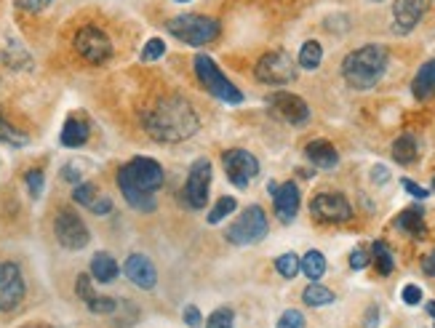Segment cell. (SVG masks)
Returning <instances> with one entry per match:
<instances>
[{
	"mask_svg": "<svg viewBox=\"0 0 435 328\" xmlns=\"http://www.w3.org/2000/svg\"><path fill=\"white\" fill-rule=\"evenodd\" d=\"M201 128V121L195 115L193 104L184 96H163L161 102L144 115V131L150 133L155 142L161 144H176L190 139Z\"/></svg>",
	"mask_w": 435,
	"mask_h": 328,
	"instance_id": "1",
	"label": "cell"
},
{
	"mask_svg": "<svg viewBox=\"0 0 435 328\" xmlns=\"http://www.w3.org/2000/svg\"><path fill=\"white\" fill-rule=\"evenodd\" d=\"M118 187H121L126 203L136 211L150 214L155 211V193L163 187V168L152 158H134L118 171Z\"/></svg>",
	"mask_w": 435,
	"mask_h": 328,
	"instance_id": "2",
	"label": "cell"
},
{
	"mask_svg": "<svg viewBox=\"0 0 435 328\" xmlns=\"http://www.w3.org/2000/svg\"><path fill=\"white\" fill-rule=\"evenodd\" d=\"M385 70H387V48L374 46V43L350 51L342 62V78L355 91L374 88L376 83L382 81Z\"/></svg>",
	"mask_w": 435,
	"mask_h": 328,
	"instance_id": "3",
	"label": "cell"
},
{
	"mask_svg": "<svg viewBox=\"0 0 435 328\" xmlns=\"http://www.w3.org/2000/svg\"><path fill=\"white\" fill-rule=\"evenodd\" d=\"M166 27L176 41L187 43V46H206V43L216 41V35H219V21L211 16H201V14L174 16Z\"/></svg>",
	"mask_w": 435,
	"mask_h": 328,
	"instance_id": "4",
	"label": "cell"
},
{
	"mask_svg": "<svg viewBox=\"0 0 435 328\" xmlns=\"http://www.w3.org/2000/svg\"><path fill=\"white\" fill-rule=\"evenodd\" d=\"M195 75H198L203 88L211 93V96H216V99H222V102L227 104L243 102V93L224 78L222 70L216 67V62H214L211 56H206V53H198V56H195Z\"/></svg>",
	"mask_w": 435,
	"mask_h": 328,
	"instance_id": "5",
	"label": "cell"
},
{
	"mask_svg": "<svg viewBox=\"0 0 435 328\" xmlns=\"http://www.w3.org/2000/svg\"><path fill=\"white\" fill-rule=\"evenodd\" d=\"M267 227L270 225H267V214L262 211V205H249L233 225L227 227L224 237L235 246H254V243L264 240Z\"/></svg>",
	"mask_w": 435,
	"mask_h": 328,
	"instance_id": "6",
	"label": "cell"
},
{
	"mask_svg": "<svg viewBox=\"0 0 435 328\" xmlns=\"http://www.w3.org/2000/svg\"><path fill=\"white\" fill-rule=\"evenodd\" d=\"M75 51L81 53L89 64H104L110 62L112 56V43L104 30L94 27V24H86V27L75 32Z\"/></svg>",
	"mask_w": 435,
	"mask_h": 328,
	"instance_id": "7",
	"label": "cell"
},
{
	"mask_svg": "<svg viewBox=\"0 0 435 328\" xmlns=\"http://www.w3.org/2000/svg\"><path fill=\"white\" fill-rule=\"evenodd\" d=\"M54 235H56L61 246L70 248V251H81L91 240L86 222L75 211H70V208H61L59 214H56V219H54Z\"/></svg>",
	"mask_w": 435,
	"mask_h": 328,
	"instance_id": "8",
	"label": "cell"
},
{
	"mask_svg": "<svg viewBox=\"0 0 435 328\" xmlns=\"http://www.w3.org/2000/svg\"><path fill=\"white\" fill-rule=\"evenodd\" d=\"M256 81L267 86H286L296 78V64L286 51H270L256 62Z\"/></svg>",
	"mask_w": 435,
	"mask_h": 328,
	"instance_id": "9",
	"label": "cell"
},
{
	"mask_svg": "<svg viewBox=\"0 0 435 328\" xmlns=\"http://www.w3.org/2000/svg\"><path fill=\"white\" fill-rule=\"evenodd\" d=\"M222 165L227 179H230L238 190H246V187L256 179V174H259V160H256L249 150H241V147L227 150V153L222 155Z\"/></svg>",
	"mask_w": 435,
	"mask_h": 328,
	"instance_id": "10",
	"label": "cell"
},
{
	"mask_svg": "<svg viewBox=\"0 0 435 328\" xmlns=\"http://www.w3.org/2000/svg\"><path fill=\"white\" fill-rule=\"evenodd\" d=\"M310 214L318 222H326V225H342V222L353 219V205L342 193H321V195L313 198Z\"/></svg>",
	"mask_w": 435,
	"mask_h": 328,
	"instance_id": "11",
	"label": "cell"
},
{
	"mask_svg": "<svg viewBox=\"0 0 435 328\" xmlns=\"http://www.w3.org/2000/svg\"><path fill=\"white\" fill-rule=\"evenodd\" d=\"M209 187H211V163L206 158H198L190 165V174H187V182H184V203L195 208V211L206 208Z\"/></svg>",
	"mask_w": 435,
	"mask_h": 328,
	"instance_id": "12",
	"label": "cell"
},
{
	"mask_svg": "<svg viewBox=\"0 0 435 328\" xmlns=\"http://www.w3.org/2000/svg\"><path fill=\"white\" fill-rule=\"evenodd\" d=\"M267 107L275 118H281L284 123H291V125H304L310 121V107L304 102L302 96L296 93H289V91H275L267 96Z\"/></svg>",
	"mask_w": 435,
	"mask_h": 328,
	"instance_id": "13",
	"label": "cell"
},
{
	"mask_svg": "<svg viewBox=\"0 0 435 328\" xmlns=\"http://www.w3.org/2000/svg\"><path fill=\"white\" fill-rule=\"evenodd\" d=\"M24 277L16 262H0V309H14L24 299Z\"/></svg>",
	"mask_w": 435,
	"mask_h": 328,
	"instance_id": "14",
	"label": "cell"
},
{
	"mask_svg": "<svg viewBox=\"0 0 435 328\" xmlns=\"http://www.w3.org/2000/svg\"><path fill=\"white\" fill-rule=\"evenodd\" d=\"M430 3H433V0H395V6H393V19H395L393 30L398 32V35H409V32L419 24V19L427 14Z\"/></svg>",
	"mask_w": 435,
	"mask_h": 328,
	"instance_id": "15",
	"label": "cell"
},
{
	"mask_svg": "<svg viewBox=\"0 0 435 328\" xmlns=\"http://www.w3.org/2000/svg\"><path fill=\"white\" fill-rule=\"evenodd\" d=\"M123 270H126V277L136 288H142V291H150L158 283V270H155V265L144 254H131V257L126 259Z\"/></svg>",
	"mask_w": 435,
	"mask_h": 328,
	"instance_id": "16",
	"label": "cell"
},
{
	"mask_svg": "<svg viewBox=\"0 0 435 328\" xmlns=\"http://www.w3.org/2000/svg\"><path fill=\"white\" fill-rule=\"evenodd\" d=\"M273 198H275V214H278V219H281L284 225L294 222V216L299 211V187L294 185V182H286V185H281L275 190Z\"/></svg>",
	"mask_w": 435,
	"mask_h": 328,
	"instance_id": "17",
	"label": "cell"
},
{
	"mask_svg": "<svg viewBox=\"0 0 435 328\" xmlns=\"http://www.w3.org/2000/svg\"><path fill=\"white\" fill-rule=\"evenodd\" d=\"M304 155H307V160L315 165V168H321V171H329V168H334L339 163V153L334 150V144L326 142V139H315L304 147Z\"/></svg>",
	"mask_w": 435,
	"mask_h": 328,
	"instance_id": "18",
	"label": "cell"
},
{
	"mask_svg": "<svg viewBox=\"0 0 435 328\" xmlns=\"http://www.w3.org/2000/svg\"><path fill=\"white\" fill-rule=\"evenodd\" d=\"M395 227L398 230H404L406 235L416 237V240H422V237L427 235V227H425V211L422 208H406V211H401L398 214V219H395Z\"/></svg>",
	"mask_w": 435,
	"mask_h": 328,
	"instance_id": "19",
	"label": "cell"
},
{
	"mask_svg": "<svg viewBox=\"0 0 435 328\" xmlns=\"http://www.w3.org/2000/svg\"><path fill=\"white\" fill-rule=\"evenodd\" d=\"M411 91L419 102H427L435 96V59L419 67V72L414 75V83H411Z\"/></svg>",
	"mask_w": 435,
	"mask_h": 328,
	"instance_id": "20",
	"label": "cell"
},
{
	"mask_svg": "<svg viewBox=\"0 0 435 328\" xmlns=\"http://www.w3.org/2000/svg\"><path fill=\"white\" fill-rule=\"evenodd\" d=\"M89 133H91V128L83 118H70L61 128V144L64 147H83L89 142Z\"/></svg>",
	"mask_w": 435,
	"mask_h": 328,
	"instance_id": "21",
	"label": "cell"
},
{
	"mask_svg": "<svg viewBox=\"0 0 435 328\" xmlns=\"http://www.w3.org/2000/svg\"><path fill=\"white\" fill-rule=\"evenodd\" d=\"M91 277L99 280V283H112L118 277V262L107 254V251H99L94 254L91 259Z\"/></svg>",
	"mask_w": 435,
	"mask_h": 328,
	"instance_id": "22",
	"label": "cell"
},
{
	"mask_svg": "<svg viewBox=\"0 0 435 328\" xmlns=\"http://www.w3.org/2000/svg\"><path fill=\"white\" fill-rule=\"evenodd\" d=\"M393 158L395 163L401 165H411L416 160V139L411 133H404L393 142Z\"/></svg>",
	"mask_w": 435,
	"mask_h": 328,
	"instance_id": "23",
	"label": "cell"
},
{
	"mask_svg": "<svg viewBox=\"0 0 435 328\" xmlns=\"http://www.w3.org/2000/svg\"><path fill=\"white\" fill-rule=\"evenodd\" d=\"M302 299L304 304H310V307H326V304L334 302V291H329V288L321 286L318 280H313V283L302 291Z\"/></svg>",
	"mask_w": 435,
	"mask_h": 328,
	"instance_id": "24",
	"label": "cell"
},
{
	"mask_svg": "<svg viewBox=\"0 0 435 328\" xmlns=\"http://www.w3.org/2000/svg\"><path fill=\"white\" fill-rule=\"evenodd\" d=\"M299 270H302L310 280H321L326 272V257L321 251H307L302 257V262H299Z\"/></svg>",
	"mask_w": 435,
	"mask_h": 328,
	"instance_id": "25",
	"label": "cell"
},
{
	"mask_svg": "<svg viewBox=\"0 0 435 328\" xmlns=\"http://www.w3.org/2000/svg\"><path fill=\"white\" fill-rule=\"evenodd\" d=\"M371 259H374L376 265V272L379 275H390L395 267V259H393V251L387 246L385 240H376L374 246H371Z\"/></svg>",
	"mask_w": 435,
	"mask_h": 328,
	"instance_id": "26",
	"label": "cell"
},
{
	"mask_svg": "<svg viewBox=\"0 0 435 328\" xmlns=\"http://www.w3.org/2000/svg\"><path fill=\"white\" fill-rule=\"evenodd\" d=\"M321 59H324V48L318 41H307L299 51V67L304 70H318L321 67Z\"/></svg>",
	"mask_w": 435,
	"mask_h": 328,
	"instance_id": "27",
	"label": "cell"
},
{
	"mask_svg": "<svg viewBox=\"0 0 435 328\" xmlns=\"http://www.w3.org/2000/svg\"><path fill=\"white\" fill-rule=\"evenodd\" d=\"M96 198H99V187L94 185V182H78L75 190H72V200L78 205H86V208H91Z\"/></svg>",
	"mask_w": 435,
	"mask_h": 328,
	"instance_id": "28",
	"label": "cell"
},
{
	"mask_svg": "<svg viewBox=\"0 0 435 328\" xmlns=\"http://www.w3.org/2000/svg\"><path fill=\"white\" fill-rule=\"evenodd\" d=\"M235 205H238V203H235V198L222 195L216 203H214V208L209 211V216H206V219H209V225H219L222 219H227V216L235 211Z\"/></svg>",
	"mask_w": 435,
	"mask_h": 328,
	"instance_id": "29",
	"label": "cell"
},
{
	"mask_svg": "<svg viewBox=\"0 0 435 328\" xmlns=\"http://www.w3.org/2000/svg\"><path fill=\"white\" fill-rule=\"evenodd\" d=\"M0 142L11 144V147H24L30 139H27V133H21L19 128H14V125L0 115Z\"/></svg>",
	"mask_w": 435,
	"mask_h": 328,
	"instance_id": "30",
	"label": "cell"
},
{
	"mask_svg": "<svg viewBox=\"0 0 435 328\" xmlns=\"http://www.w3.org/2000/svg\"><path fill=\"white\" fill-rule=\"evenodd\" d=\"M233 326H235V315L230 307L214 309L211 315L206 318V328H233Z\"/></svg>",
	"mask_w": 435,
	"mask_h": 328,
	"instance_id": "31",
	"label": "cell"
},
{
	"mask_svg": "<svg viewBox=\"0 0 435 328\" xmlns=\"http://www.w3.org/2000/svg\"><path fill=\"white\" fill-rule=\"evenodd\" d=\"M275 270H278L284 277H296V272H299V257H296V254H284V257H278Z\"/></svg>",
	"mask_w": 435,
	"mask_h": 328,
	"instance_id": "32",
	"label": "cell"
},
{
	"mask_svg": "<svg viewBox=\"0 0 435 328\" xmlns=\"http://www.w3.org/2000/svg\"><path fill=\"white\" fill-rule=\"evenodd\" d=\"M86 307L91 309V312H96V315H110V312L118 309V302L112 297H94Z\"/></svg>",
	"mask_w": 435,
	"mask_h": 328,
	"instance_id": "33",
	"label": "cell"
},
{
	"mask_svg": "<svg viewBox=\"0 0 435 328\" xmlns=\"http://www.w3.org/2000/svg\"><path fill=\"white\" fill-rule=\"evenodd\" d=\"M163 53H166V43L161 38H150L142 51V62H155V59H161Z\"/></svg>",
	"mask_w": 435,
	"mask_h": 328,
	"instance_id": "34",
	"label": "cell"
},
{
	"mask_svg": "<svg viewBox=\"0 0 435 328\" xmlns=\"http://www.w3.org/2000/svg\"><path fill=\"white\" fill-rule=\"evenodd\" d=\"M24 182H27V190H30V195L38 200V198L43 195V171H41V168H32V171H27Z\"/></svg>",
	"mask_w": 435,
	"mask_h": 328,
	"instance_id": "35",
	"label": "cell"
},
{
	"mask_svg": "<svg viewBox=\"0 0 435 328\" xmlns=\"http://www.w3.org/2000/svg\"><path fill=\"white\" fill-rule=\"evenodd\" d=\"M75 294H78V299H83L86 304L96 297V294H94V286H91V275H78V280H75Z\"/></svg>",
	"mask_w": 435,
	"mask_h": 328,
	"instance_id": "36",
	"label": "cell"
},
{
	"mask_svg": "<svg viewBox=\"0 0 435 328\" xmlns=\"http://www.w3.org/2000/svg\"><path fill=\"white\" fill-rule=\"evenodd\" d=\"M275 328H304V315L299 309H286Z\"/></svg>",
	"mask_w": 435,
	"mask_h": 328,
	"instance_id": "37",
	"label": "cell"
},
{
	"mask_svg": "<svg viewBox=\"0 0 435 328\" xmlns=\"http://www.w3.org/2000/svg\"><path fill=\"white\" fill-rule=\"evenodd\" d=\"M404 302L409 304V307H414V304H419V299H422V288L414 286V283H409V286H404Z\"/></svg>",
	"mask_w": 435,
	"mask_h": 328,
	"instance_id": "38",
	"label": "cell"
},
{
	"mask_svg": "<svg viewBox=\"0 0 435 328\" xmlns=\"http://www.w3.org/2000/svg\"><path fill=\"white\" fill-rule=\"evenodd\" d=\"M369 262H371V257H369L366 248H355L353 254H350V267H353V270H364Z\"/></svg>",
	"mask_w": 435,
	"mask_h": 328,
	"instance_id": "39",
	"label": "cell"
},
{
	"mask_svg": "<svg viewBox=\"0 0 435 328\" xmlns=\"http://www.w3.org/2000/svg\"><path fill=\"white\" fill-rule=\"evenodd\" d=\"M91 211H94L96 216H107V214L112 211V200H110V198L99 195V198H96V200L91 203Z\"/></svg>",
	"mask_w": 435,
	"mask_h": 328,
	"instance_id": "40",
	"label": "cell"
},
{
	"mask_svg": "<svg viewBox=\"0 0 435 328\" xmlns=\"http://www.w3.org/2000/svg\"><path fill=\"white\" fill-rule=\"evenodd\" d=\"M401 185H404V190H406V193H409V195L419 198V200H422V198H427V195H430V193H427L425 187H419V185H416V182H411V179H404V182H401Z\"/></svg>",
	"mask_w": 435,
	"mask_h": 328,
	"instance_id": "41",
	"label": "cell"
},
{
	"mask_svg": "<svg viewBox=\"0 0 435 328\" xmlns=\"http://www.w3.org/2000/svg\"><path fill=\"white\" fill-rule=\"evenodd\" d=\"M201 312H198V307H193V304H190V307H184V323H187V326H193V328H198L201 326Z\"/></svg>",
	"mask_w": 435,
	"mask_h": 328,
	"instance_id": "42",
	"label": "cell"
},
{
	"mask_svg": "<svg viewBox=\"0 0 435 328\" xmlns=\"http://www.w3.org/2000/svg\"><path fill=\"white\" fill-rule=\"evenodd\" d=\"M61 176H64L67 182H72V185H78V182H81V171H75V165H64Z\"/></svg>",
	"mask_w": 435,
	"mask_h": 328,
	"instance_id": "43",
	"label": "cell"
},
{
	"mask_svg": "<svg viewBox=\"0 0 435 328\" xmlns=\"http://www.w3.org/2000/svg\"><path fill=\"white\" fill-rule=\"evenodd\" d=\"M379 309L376 307H369V312H366V328H374L376 323H379Z\"/></svg>",
	"mask_w": 435,
	"mask_h": 328,
	"instance_id": "44",
	"label": "cell"
},
{
	"mask_svg": "<svg viewBox=\"0 0 435 328\" xmlns=\"http://www.w3.org/2000/svg\"><path fill=\"white\" fill-rule=\"evenodd\" d=\"M422 270H425L427 275L430 277H435V248H433V254H430V257L425 259V265H422Z\"/></svg>",
	"mask_w": 435,
	"mask_h": 328,
	"instance_id": "45",
	"label": "cell"
},
{
	"mask_svg": "<svg viewBox=\"0 0 435 328\" xmlns=\"http://www.w3.org/2000/svg\"><path fill=\"white\" fill-rule=\"evenodd\" d=\"M387 179H390V174H387L385 165H376V168H374V182H387Z\"/></svg>",
	"mask_w": 435,
	"mask_h": 328,
	"instance_id": "46",
	"label": "cell"
},
{
	"mask_svg": "<svg viewBox=\"0 0 435 328\" xmlns=\"http://www.w3.org/2000/svg\"><path fill=\"white\" fill-rule=\"evenodd\" d=\"M427 312H430V315L435 318V302H427Z\"/></svg>",
	"mask_w": 435,
	"mask_h": 328,
	"instance_id": "47",
	"label": "cell"
},
{
	"mask_svg": "<svg viewBox=\"0 0 435 328\" xmlns=\"http://www.w3.org/2000/svg\"><path fill=\"white\" fill-rule=\"evenodd\" d=\"M176 3H190V0H176Z\"/></svg>",
	"mask_w": 435,
	"mask_h": 328,
	"instance_id": "48",
	"label": "cell"
},
{
	"mask_svg": "<svg viewBox=\"0 0 435 328\" xmlns=\"http://www.w3.org/2000/svg\"><path fill=\"white\" fill-rule=\"evenodd\" d=\"M433 190H435V179H433Z\"/></svg>",
	"mask_w": 435,
	"mask_h": 328,
	"instance_id": "49",
	"label": "cell"
},
{
	"mask_svg": "<svg viewBox=\"0 0 435 328\" xmlns=\"http://www.w3.org/2000/svg\"><path fill=\"white\" fill-rule=\"evenodd\" d=\"M43 3H51V0H43Z\"/></svg>",
	"mask_w": 435,
	"mask_h": 328,
	"instance_id": "50",
	"label": "cell"
}]
</instances>
